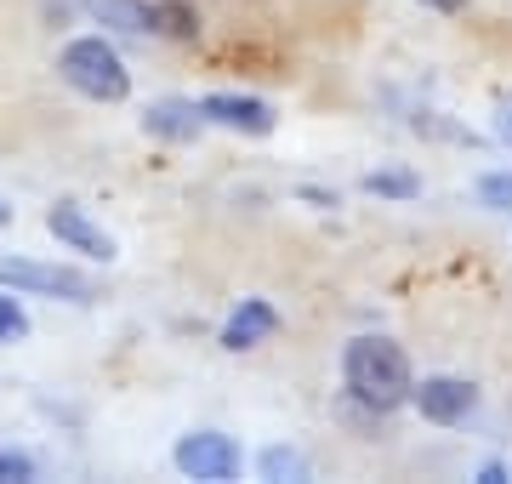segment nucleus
I'll return each mask as SVG.
<instances>
[{
  "label": "nucleus",
  "instance_id": "9d476101",
  "mask_svg": "<svg viewBox=\"0 0 512 484\" xmlns=\"http://www.w3.org/2000/svg\"><path fill=\"white\" fill-rule=\"evenodd\" d=\"M143 131L160 137V143H194L205 131V114H200V103H188V97H165V103H148L143 109Z\"/></svg>",
  "mask_w": 512,
  "mask_h": 484
},
{
  "label": "nucleus",
  "instance_id": "7ed1b4c3",
  "mask_svg": "<svg viewBox=\"0 0 512 484\" xmlns=\"http://www.w3.org/2000/svg\"><path fill=\"white\" fill-rule=\"evenodd\" d=\"M92 18L143 40H200V12L188 0H92Z\"/></svg>",
  "mask_w": 512,
  "mask_h": 484
},
{
  "label": "nucleus",
  "instance_id": "ddd939ff",
  "mask_svg": "<svg viewBox=\"0 0 512 484\" xmlns=\"http://www.w3.org/2000/svg\"><path fill=\"white\" fill-rule=\"evenodd\" d=\"M29 336V308L18 302V291H0V348H12Z\"/></svg>",
  "mask_w": 512,
  "mask_h": 484
},
{
  "label": "nucleus",
  "instance_id": "6ab92c4d",
  "mask_svg": "<svg viewBox=\"0 0 512 484\" xmlns=\"http://www.w3.org/2000/svg\"><path fill=\"white\" fill-rule=\"evenodd\" d=\"M6 223H12V205L0 200V228H6Z\"/></svg>",
  "mask_w": 512,
  "mask_h": 484
},
{
  "label": "nucleus",
  "instance_id": "39448f33",
  "mask_svg": "<svg viewBox=\"0 0 512 484\" xmlns=\"http://www.w3.org/2000/svg\"><path fill=\"white\" fill-rule=\"evenodd\" d=\"M171 462H177V473H183V479L228 484V479H239V462H245V456H239V445L228 439V433L200 428V433H183V439H177Z\"/></svg>",
  "mask_w": 512,
  "mask_h": 484
},
{
  "label": "nucleus",
  "instance_id": "9b49d317",
  "mask_svg": "<svg viewBox=\"0 0 512 484\" xmlns=\"http://www.w3.org/2000/svg\"><path fill=\"white\" fill-rule=\"evenodd\" d=\"M365 194H376V200H416L421 177H416V171H370Z\"/></svg>",
  "mask_w": 512,
  "mask_h": 484
},
{
  "label": "nucleus",
  "instance_id": "f8f14e48",
  "mask_svg": "<svg viewBox=\"0 0 512 484\" xmlns=\"http://www.w3.org/2000/svg\"><path fill=\"white\" fill-rule=\"evenodd\" d=\"M262 479H274V484H285V479H302L308 473V462H302V450H291V445H274V450H262Z\"/></svg>",
  "mask_w": 512,
  "mask_h": 484
},
{
  "label": "nucleus",
  "instance_id": "f257e3e1",
  "mask_svg": "<svg viewBox=\"0 0 512 484\" xmlns=\"http://www.w3.org/2000/svg\"><path fill=\"white\" fill-rule=\"evenodd\" d=\"M342 382L370 416H387V410L410 405V354H404L393 336H353L348 354H342Z\"/></svg>",
  "mask_w": 512,
  "mask_h": 484
},
{
  "label": "nucleus",
  "instance_id": "f03ea898",
  "mask_svg": "<svg viewBox=\"0 0 512 484\" xmlns=\"http://www.w3.org/2000/svg\"><path fill=\"white\" fill-rule=\"evenodd\" d=\"M57 75H63V86H74V92L92 97V103H126L131 97L126 57L114 52V40H103V35H74L57 52Z\"/></svg>",
  "mask_w": 512,
  "mask_h": 484
},
{
  "label": "nucleus",
  "instance_id": "f3484780",
  "mask_svg": "<svg viewBox=\"0 0 512 484\" xmlns=\"http://www.w3.org/2000/svg\"><path fill=\"white\" fill-rule=\"evenodd\" d=\"M495 137H501V143H512V97L501 103V114H495Z\"/></svg>",
  "mask_w": 512,
  "mask_h": 484
},
{
  "label": "nucleus",
  "instance_id": "1a4fd4ad",
  "mask_svg": "<svg viewBox=\"0 0 512 484\" xmlns=\"http://www.w3.org/2000/svg\"><path fill=\"white\" fill-rule=\"evenodd\" d=\"M279 331V308L268 297H239V308L228 319H222V348L228 354H251V348H262L268 336Z\"/></svg>",
  "mask_w": 512,
  "mask_h": 484
},
{
  "label": "nucleus",
  "instance_id": "20e7f679",
  "mask_svg": "<svg viewBox=\"0 0 512 484\" xmlns=\"http://www.w3.org/2000/svg\"><path fill=\"white\" fill-rule=\"evenodd\" d=\"M0 291H18V297H52V302H92L97 280L86 274V268H69V262H40V257L0 251Z\"/></svg>",
  "mask_w": 512,
  "mask_h": 484
},
{
  "label": "nucleus",
  "instance_id": "2eb2a0df",
  "mask_svg": "<svg viewBox=\"0 0 512 484\" xmlns=\"http://www.w3.org/2000/svg\"><path fill=\"white\" fill-rule=\"evenodd\" d=\"M473 194L484 211H512V171H484Z\"/></svg>",
  "mask_w": 512,
  "mask_h": 484
},
{
  "label": "nucleus",
  "instance_id": "423d86ee",
  "mask_svg": "<svg viewBox=\"0 0 512 484\" xmlns=\"http://www.w3.org/2000/svg\"><path fill=\"white\" fill-rule=\"evenodd\" d=\"M410 405L421 410V422H439V428H456L467 422L478 405V388L467 376H421L410 382Z\"/></svg>",
  "mask_w": 512,
  "mask_h": 484
},
{
  "label": "nucleus",
  "instance_id": "dca6fc26",
  "mask_svg": "<svg viewBox=\"0 0 512 484\" xmlns=\"http://www.w3.org/2000/svg\"><path fill=\"white\" fill-rule=\"evenodd\" d=\"M478 484H507V462H484L478 467Z\"/></svg>",
  "mask_w": 512,
  "mask_h": 484
},
{
  "label": "nucleus",
  "instance_id": "0eeeda50",
  "mask_svg": "<svg viewBox=\"0 0 512 484\" xmlns=\"http://www.w3.org/2000/svg\"><path fill=\"white\" fill-rule=\"evenodd\" d=\"M46 234H52L63 251H80L86 262H114V257H120L114 234H109V228H97L74 200H57L52 211H46Z\"/></svg>",
  "mask_w": 512,
  "mask_h": 484
},
{
  "label": "nucleus",
  "instance_id": "4468645a",
  "mask_svg": "<svg viewBox=\"0 0 512 484\" xmlns=\"http://www.w3.org/2000/svg\"><path fill=\"white\" fill-rule=\"evenodd\" d=\"M40 479V462L18 445H0V484H35Z\"/></svg>",
  "mask_w": 512,
  "mask_h": 484
},
{
  "label": "nucleus",
  "instance_id": "a211bd4d",
  "mask_svg": "<svg viewBox=\"0 0 512 484\" xmlns=\"http://www.w3.org/2000/svg\"><path fill=\"white\" fill-rule=\"evenodd\" d=\"M302 200H308V205H319V211H325V205H336V194H325V188H302Z\"/></svg>",
  "mask_w": 512,
  "mask_h": 484
},
{
  "label": "nucleus",
  "instance_id": "6e6552de",
  "mask_svg": "<svg viewBox=\"0 0 512 484\" xmlns=\"http://www.w3.org/2000/svg\"><path fill=\"white\" fill-rule=\"evenodd\" d=\"M200 114H205V126L239 131V137H268L279 126L274 103L251 97V92H211V97H200Z\"/></svg>",
  "mask_w": 512,
  "mask_h": 484
}]
</instances>
